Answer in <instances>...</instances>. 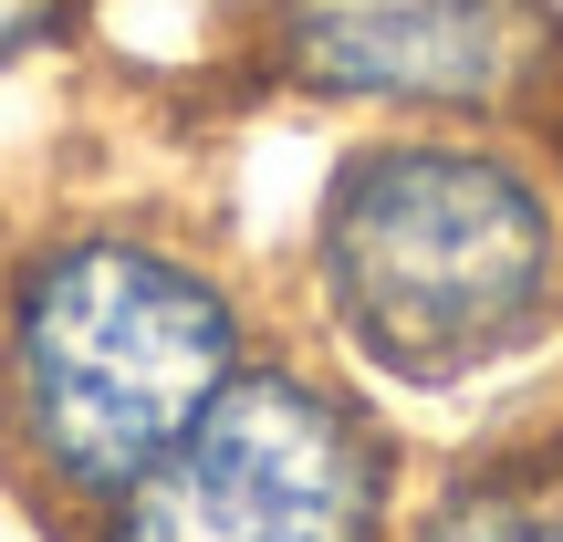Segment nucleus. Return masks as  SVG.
I'll list each match as a JSON object with an SVG mask.
<instances>
[{
    "mask_svg": "<svg viewBox=\"0 0 563 542\" xmlns=\"http://www.w3.org/2000/svg\"><path fill=\"white\" fill-rule=\"evenodd\" d=\"M313 281L334 334L376 376L470 386L553 334L563 220L501 146L386 136V146H355L323 188Z\"/></svg>",
    "mask_w": 563,
    "mask_h": 542,
    "instance_id": "nucleus-1",
    "label": "nucleus"
},
{
    "mask_svg": "<svg viewBox=\"0 0 563 542\" xmlns=\"http://www.w3.org/2000/svg\"><path fill=\"white\" fill-rule=\"evenodd\" d=\"M241 376V302L136 230L32 251L0 302V449L63 501H115Z\"/></svg>",
    "mask_w": 563,
    "mask_h": 542,
    "instance_id": "nucleus-2",
    "label": "nucleus"
},
{
    "mask_svg": "<svg viewBox=\"0 0 563 542\" xmlns=\"http://www.w3.org/2000/svg\"><path fill=\"white\" fill-rule=\"evenodd\" d=\"M397 449L344 386L241 365L188 439L104 501V542H386Z\"/></svg>",
    "mask_w": 563,
    "mask_h": 542,
    "instance_id": "nucleus-3",
    "label": "nucleus"
},
{
    "mask_svg": "<svg viewBox=\"0 0 563 542\" xmlns=\"http://www.w3.org/2000/svg\"><path fill=\"white\" fill-rule=\"evenodd\" d=\"M553 0H282L272 53L302 95L397 104V115H481L532 84Z\"/></svg>",
    "mask_w": 563,
    "mask_h": 542,
    "instance_id": "nucleus-4",
    "label": "nucleus"
},
{
    "mask_svg": "<svg viewBox=\"0 0 563 542\" xmlns=\"http://www.w3.org/2000/svg\"><path fill=\"white\" fill-rule=\"evenodd\" d=\"M407 542H563V522L532 511V501H449L439 522H418Z\"/></svg>",
    "mask_w": 563,
    "mask_h": 542,
    "instance_id": "nucleus-5",
    "label": "nucleus"
},
{
    "mask_svg": "<svg viewBox=\"0 0 563 542\" xmlns=\"http://www.w3.org/2000/svg\"><path fill=\"white\" fill-rule=\"evenodd\" d=\"M63 21H74V0H0V74H11V63H32Z\"/></svg>",
    "mask_w": 563,
    "mask_h": 542,
    "instance_id": "nucleus-6",
    "label": "nucleus"
}]
</instances>
